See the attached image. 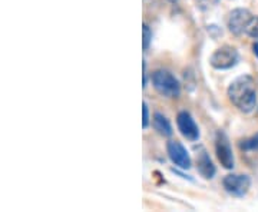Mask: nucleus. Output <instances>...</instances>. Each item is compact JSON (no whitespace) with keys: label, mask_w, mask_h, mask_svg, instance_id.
<instances>
[{"label":"nucleus","mask_w":258,"mask_h":212,"mask_svg":"<svg viewBox=\"0 0 258 212\" xmlns=\"http://www.w3.org/2000/svg\"><path fill=\"white\" fill-rule=\"evenodd\" d=\"M228 98L240 111H252L257 105V89L254 79L248 75L237 78L228 88Z\"/></svg>","instance_id":"nucleus-1"},{"label":"nucleus","mask_w":258,"mask_h":212,"mask_svg":"<svg viewBox=\"0 0 258 212\" xmlns=\"http://www.w3.org/2000/svg\"><path fill=\"white\" fill-rule=\"evenodd\" d=\"M152 83L157 92L161 93L162 96H166V98L179 96V92H181L179 82L175 76L168 70H157L152 75Z\"/></svg>","instance_id":"nucleus-2"},{"label":"nucleus","mask_w":258,"mask_h":212,"mask_svg":"<svg viewBox=\"0 0 258 212\" xmlns=\"http://www.w3.org/2000/svg\"><path fill=\"white\" fill-rule=\"evenodd\" d=\"M237 62H238V53L231 46H222L217 49L210 59V63L215 69H230L237 65Z\"/></svg>","instance_id":"nucleus-3"},{"label":"nucleus","mask_w":258,"mask_h":212,"mask_svg":"<svg viewBox=\"0 0 258 212\" xmlns=\"http://www.w3.org/2000/svg\"><path fill=\"white\" fill-rule=\"evenodd\" d=\"M215 152L217 158L221 162V165L225 169H232L234 168V155H232V149L230 145V139L224 133L218 132L217 139H215Z\"/></svg>","instance_id":"nucleus-4"},{"label":"nucleus","mask_w":258,"mask_h":212,"mask_svg":"<svg viewBox=\"0 0 258 212\" xmlns=\"http://www.w3.org/2000/svg\"><path fill=\"white\" fill-rule=\"evenodd\" d=\"M222 185L228 194L234 196H244L249 189V178L247 175H227L222 181Z\"/></svg>","instance_id":"nucleus-5"},{"label":"nucleus","mask_w":258,"mask_h":212,"mask_svg":"<svg viewBox=\"0 0 258 212\" xmlns=\"http://www.w3.org/2000/svg\"><path fill=\"white\" fill-rule=\"evenodd\" d=\"M166 149H168V157H169V159L178 168H181V169L191 168V157H189V154L186 152V149H185L184 145L181 142L171 140V142H168Z\"/></svg>","instance_id":"nucleus-6"},{"label":"nucleus","mask_w":258,"mask_h":212,"mask_svg":"<svg viewBox=\"0 0 258 212\" xmlns=\"http://www.w3.org/2000/svg\"><path fill=\"white\" fill-rule=\"evenodd\" d=\"M176 123H178V129L182 133L184 138H186L188 140H197L200 138L198 126L188 112H179L178 118H176Z\"/></svg>","instance_id":"nucleus-7"},{"label":"nucleus","mask_w":258,"mask_h":212,"mask_svg":"<svg viewBox=\"0 0 258 212\" xmlns=\"http://www.w3.org/2000/svg\"><path fill=\"white\" fill-rule=\"evenodd\" d=\"M251 18H252V15L247 9L232 10L230 13V18H228V28H230L231 33L238 36L242 32H245V28H247Z\"/></svg>","instance_id":"nucleus-8"},{"label":"nucleus","mask_w":258,"mask_h":212,"mask_svg":"<svg viewBox=\"0 0 258 212\" xmlns=\"http://www.w3.org/2000/svg\"><path fill=\"white\" fill-rule=\"evenodd\" d=\"M197 169L205 179H211L215 175V166L205 149H201V152L197 154Z\"/></svg>","instance_id":"nucleus-9"},{"label":"nucleus","mask_w":258,"mask_h":212,"mask_svg":"<svg viewBox=\"0 0 258 212\" xmlns=\"http://www.w3.org/2000/svg\"><path fill=\"white\" fill-rule=\"evenodd\" d=\"M154 128L162 136H171L172 135V126H171L169 120L166 119L162 113H158L157 112L154 115Z\"/></svg>","instance_id":"nucleus-10"},{"label":"nucleus","mask_w":258,"mask_h":212,"mask_svg":"<svg viewBox=\"0 0 258 212\" xmlns=\"http://www.w3.org/2000/svg\"><path fill=\"white\" fill-rule=\"evenodd\" d=\"M245 33L249 37H252V39H258V16H252L251 18L247 28H245Z\"/></svg>","instance_id":"nucleus-11"},{"label":"nucleus","mask_w":258,"mask_h":212,"mask_svg":"<svg viewBox=\"0 0 258 212\" xmlns=\"http://www.w3.org/2000/svg\"><path fill=\"white\" fill-rule=\"evenodd\" d=\"M241 147L244 148V149L258 151V133L255 135V136H252V138H249V139H247V140H244V144H242Z\"/></svg>","instance_id":"nucleus-12"},{"label":"nucleus","mask_w":258,"mask_h":212,"mask_svg":"<svg viewBox=\"0 0 258 212\" xmlns=\"http://www.w3.org/2000/svg\"><path fill=\"white\" fill-rule=\"evenodd\" d=\"M144 49L147 50L148 47H149V43H151V40H152V32L149 30L148 28V25H144Z\"/></svg>","instance_id":"nucleus-13"},{"label":"nucleus","mask_w":258,"mask_h":212,"mask_svg":"<svg viewBox=\"0 0 258 212\" xmlns=\"http://www.w3.org/2000/svg\"><path fill=\"white\" fill-rule=\"evenodd\" d=\"M148 125H149V112H148V105L144 102V105H142V126L148 128Z\"/></svg>","instance_id":"nucleus-14"},{"label":"nucleus","mask_w":258,"mask_h":212,"mask_svg":"<svg viewBox=\"0 0 258 212\" xmlns=\"http://www.w3.org/2000/svg\"><path fill=\"white\" fill-rule=\"evenodd\" d=\"M252 49H254V53H255V56L258 57V42L257 43H254V46H252Z\"/></svg>","instance_id":"nucleus-15"},{"label":"nucleus","mask_w":258,"mask_h":212,"mask_svg":"<svg viewBox=\"0 0 258 212\" xmlns=\"http://www.w3.org/2000/svg\"><path fill=\"white\" fill-rule=\"evenodd\" d=\"M169 2H175V0H169Z\"/></svg>","instance_id":"nucleus-16"}]
</instances>
